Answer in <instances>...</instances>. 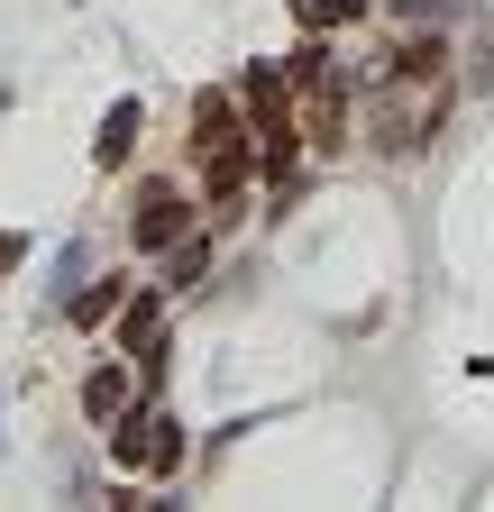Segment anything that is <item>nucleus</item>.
<instances>
[{
  "label": "nucleus",
  "instance_id": "11",
  "mask_svg": "<svg viewBox=\"0 0 494 512\" xmlns=\"http://www.w3.org/2000/svg\"><path fill=\"white\" fill-rule=\"evenodd\" d=\"M293 19L312 28V37H330V28H348V19H366V0H293Z\"/></svg>",
  "mask_w": 494,
  "mask_h": 512
},
{
  "label": "nucleus",
  "instance_id": "10",
  "mask_svg": "<svg viewBox=\"0 0 494 512\" xmlns=\"http://www.w3.org/2000/svg\"><path fill=\"white\" fill-rule=\"evenodd\" d=\"M65 311H74V320H83V330H101V320H110V311H119V275H101V284H92V275H83V284H74V302H65Z\"/></svg>",
  "mask_w": 494,
  "mask_h": 512
},
{
  "label": "nucleus",
  "instance_id": "2",
  "mask_svg": "<svg viewBox=\"0 0 494 512\" xmlns=\"http://www.w3.org/2000/svg\"><path fill=\"white\" fill-rule=\"evenodd\" d=\"M193 156H202V192H211V202H238V192H247L238 92H202V101H193Z\"/></svg>",
  "mask_w": 494,
  "mask_h": 512
},
{
  "label": "nucleus",
  "instance_id": "1",
  "mask_svg": "<svg viewBox=\"0 0 494 512\" xmlns=\"http://www.w3.org/2000/svg\"><path fill=\"white\" fill-rule=\"evenodd\" d=\"M440 110H449V64H440V74H421V92H403V74H376L366 128H376V147H385V156H412L430 128H440Z\"/></svg>",
  "mask_w": 494,
  "mask_h": 512
},
{
  "label": "nucleus",
  "instance_id": "12",
  "mask_svg": "<svg viewBox=\"0 0 494 512\" xmlns=\"http://www.w3.org/2000/svg\"><path fill=\"white\" fill-rule=\"evenodd\" d=\"M92 266H101V256H92V247H65V256H55V302H74V284H83Z\"/></svg>",
  "mask_w": 494,
  "mask_h": 512
},
{
  "label": "nucleus",
  "instance_id": "8",
  "mask_svg": "<svg viewBox=\"0 0 494 512\" xmlns=\"http://www.w3.org/2000/svg\"><path fill=\"white\" fill-rule=\"evenodd\" d=\"M129 147H138V101H119L101 119V138H92V165H129Z\"/></svg>",
  "mask_w": 494,
  "mask_h": 512
},
{
  "label": "nucleus",
  "instance_id": "7",
  "mask_svg": "<svg viewBox=\"0 0 494 512\" xmlns=\"http://www.w3.org/2000/svg\"><path fill=\"white\" fill-rule=\"evenodd\" d=\"M129 394H138V375H129V366H119V357H101V366L83 375V412H92L101 430H110L119 412H129Z\"/></svg>",
  "mask_w": 494,
  "mask_h": 512
},
{
  "label": "nucleus",
  "instance_id": "6",
  "mask_svg": "<svg viewBox=\"0 0 494 512\" xmlns=\"http://www.w3.org/2000/svg\"><path fill=\"white\" fill-rule=\"evenodd\" d=\"M284 83H293V101H312V92H339V55H330L312 28H302V46L284 55Z\"/></svg>",
  "mask_w": 494,
  "mask_h": 512
},
{
  "label": "nucleus",
  "instance_id": "13",
  "mask_svg": "<svg viewBox=\"0 0 494 512\" xmlns=\"http://www.w3.org/2000/svg\"><path fill=\"white\" fill-rule=\"evenodd\" d=\"M19 256H28V238L10 229V238H0V284H10V275H19Z\"/></svg>",
  "mask_w": 494,
  "mask_h": 512
},
{
  "label": "nucleus",
  "instance_id": "9",
  "mask_svg": "<svg viewBox=\"0 0 494 512\" xmlns=\"http://www.w3.org/2000/svg\"><path fill=\"white\" fill-rule=\"evenodd\" d=\"M202 266H211V238H202V229H183V238L165 247V293H183V284H193Z\"/></svg>",
  "mask_w": 494,
  "mask_h": 512
},
{
  "label": "nucleus",
  "instance_id": "4",
  "mask_svg": "<svg viewBox=\"0 0 494 512\" xmlns=\"http://www.w3.org/2000/svg\"><path fill=\"white\" fill-rule=\"evenodd\" d=\"M110 458L138 476H174L183 467V421L174 412H119L110 421Z\"/></svg>",
  "mask_w": 494,
  "mask_h": 512
},
{
  "label": "nucleus",
  "instance_id": "5",
  "mask_svg": "<svg viewBox=\"0 0 494 512\" xmlns=\"http://www.w3.org/2000/svg\"><path fill=\"white\" fill-rule=\"evenodd\" d=\"M183 229H193V192H183V183H138V202H129V238L165 256Z\"/></svg>",
  "mask_w": 494,
  "mask_h": 512
},
{
  "label": "nucleus",
  "instance_id": "3",
  "mask_svg": "<svg viewBox=\"0 0 494 512\" xmlns=\"http://www.w3.org/2000/svg\"><path fill=\"white\" fill-rule=\"evenodd\" d=\"M238 101H247V119H257V147H266V165H275V174H293V156H302V119H293V83L275 74V64H247Z\"/></svg>",
  "mask_w": 494,
  "mask_h": 512
}]
</instances>
